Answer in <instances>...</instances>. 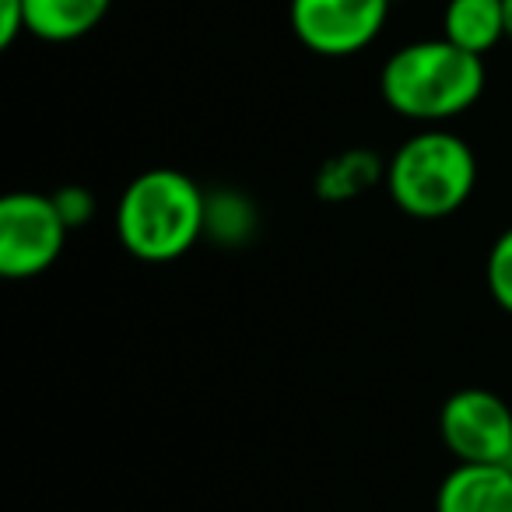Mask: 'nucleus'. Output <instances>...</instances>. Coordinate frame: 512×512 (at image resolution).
I'll return each mask as SVG.
<instances>
[{"label": "nucleus", "mask_w": 512, "mask_h": 512, "mask_svg": "<svg viewBox=\"0 0 512 512\" xmlns=\"http://www.w3.org/2000/svg\"><path fill=\"white\" fill-rule=\"evenodd\" d=\"M116 235L144 264H172L207 235V193L179 169H148L127 183Z\"/></svg>", "instance_id": "f257e3e1"}, {"label": "nucleus", "mask_w": 512, "mask_h": 512, "mask_svg": "<svg viewBox=\"0 0 512 512\" xmlns=\"http://www.w3.org/2000/svg\"><path fill=\"white\" fill-rule=\"evenodd\" d=\"M484 92V60L446 36L400 46L379 74V95L393 113L442 123L467 113Z\"/></svg>", "instance_id": "f03ea898"}, {"label": "nucleus", "mask_w": 512, "mask_h": 512, "mask_svg": "<svg viewBox=\"0 0 512 512\" xmlns=\"http://www.w3.org/2000/svg\"><path fill=\"white\" fill-rule=\"evenodd\" d=\"M383 183L407 218L439 221L470 200L477 186V158L463 137L432 127L407 137L393 151Z\"/></svg>", "instance_id": "7ed1b4c3"}, {"label": "nucleus", "mask_w": 512, "mask_h": 512, "mask_svg": "<svg viewBox=\"0 0 512 512\" xmlns=\"http://www.w3.org/2000/svg\"><path fill=\"white\" fill-rule=\"evenodd\" d=\"M67 221L53 193H8L0 200V274L11 281L39 278L60 260L67 246Z\"/></svg>", "instance_id": "20e7f679"}, {"label": "nucleus", "mask_w": 512, "mask_h": 512, "mask_svg": "<svg viewBox=\"0 0 512 512\" xmlns=\"http://www.w3.org/2000/svg\"><path fill=\"white\" fill-rule=\"evenodd\" d=\"M439 435L456 463H509L512 407L491 390H456L439 411Z\"/></svg>", "instance_id": "39448f33"}, {"label": "nucleus", "mask_w": 512, "mask_h": 512, "mask_svg": "<svg viewBox=\"0 0 512 512\" xmlns=\"http://www.w3.org/2000/svg\"><path fill=\"white\" fill-rule=\"evenodd\" d=\"M390 8V0H292L288 18L306 50L351 57L383 32Z\"/></svg>", "instance_id": "423d86ee"}, {"label": "nucleus", "mask_w": 512, "mask_h": 512, "mask_svg": "<svg viewBox=\"0 0 512 512\" xmlns=\"http://www.w3.org/2000/svg\"><path fill=\"white\" fill-rule=\"evenodd\" d=\"M435 512H512V470L505 463H456L442 477Z\"/></svg>", "instance_id": "0eeeda50"}, {"label": "nucleus", "mask_w": 512, "mask_h": 512, "mask_svg": "<svg viewBox=\"0 0 512 512\" xmlns=\"http://www.w3.org/2000/svg\"><path fill=\"white\" fill-rule=\"evenodd\" d=\"M29 36L43 43H74L109 15L113 0H25Z\"/></svg>", "instance_id": "6e6552de"}, {"label": "nucleus", "mask_w": 512, "mask_h": 512, "mask_svg": "<svg viewBox=\"0 0 512 512\" xmlns=\"http://www.w3.org/2000/svg\"><path fill=\"white\" fill-rule=\"evenodd\" d=\"M442 36L484 57L505 39L502 0H449L442 11Z\"/></svg>", "instance_id": "1a4fd4ad"}, {"label": "nucleus", "mask_w": 512, "mask_h": 512, "mask_svg": "<svg viewBox=\"0 0 512 512\" xmlns=\"http://www.w3.org/2000/svg\"><path fill=\"white\" fill-rule=\"evenodd\" d=\"M386 179V165L372 151H344L330 158L316 176V197L323 200H351L362 190Z\"/></svg>", "instance_id": "9d476101"}, {"label": "nucleus", "mask_w": 512, "mask_h": 512, "mask_svg": "<svg viewBox=\"0 0 512 512\" xmlns=\"http://www.w3.org/2000/svg\"><path fill=\"white\" fill-rule=\"evenodd\" d=\"M249 228H253V211H249V204L242 197H235V193L207 197V235L242 239Z\"/></svg>", "instance_id": "9b49d317"}, {"label": "nucleus", "mask_w": 512, "mask_h": 512, "mask_svg": "<svg viewBox=\"0 0 512 512\" xmlns=\"http://www.w3.org/2000/svg\"><path fill=\"white\" fill-rule=\"evenodd\" d=\"M484 278H488L491 299H495L505 313H512V228H505L495 239V246H491Z\"/></svg>", "instance_id": "f8f14e48"}, {"label": "nucleus", "mask_w": 512, "mask_h": 512, "mask_svg": "<svg viewBox=\"0 0 512 512\" xmlns=\"http://www.w3.org/2000/svg\"><path fill=\"white\" fill-rule=\"evenodd\" d=\"M53 204H57L60 218L67 221L71 232L85 225V221H92V214H95V197L85 186H60V190L53 193Z\"/></svg>", "instance_id": "ddd939ff"}, {"label": "nucleus", "mask_w": 512, "mask_h": 512, "mask_svg": "<svg viewBox=\"0 0 512 512\" xmlns=\"http://www.w3.org/2000/svg\"><path fill=\"white\" fill-rule=\"evenodd\" d=\"M22 32H29V8H25V0H0V46L4 50L15 46Z\"/></svg>", "instance_id": "4468645a"}, {"label": "nucleus", "mask_w": 512, "mask_h": 512, "mask_svg": "<svg viewBox=\"0 0 512 512\" xmlns=\"http://www.w3.org/2000/svg\"><path fill=\"white\" fill-rule=\"evenodd\" d=\"M502 15H505V39H512V0H502Z\"/></svg>", "instance_id": "2eb2a0df"}, {"label": "nucleus", "mask_w": 512, "mask_h": 512, "mask_svg": "<svg viewBox=\"0 0 512 512\" xmlns=\"http://www.w3.org/2000/svg\"><path fill=\"white\" fill-rule=\"evenodd\" d=\"M390 4H400V0H390Z\"/></svg>", "instance_id": "dca6fc26"}]
</instances>
